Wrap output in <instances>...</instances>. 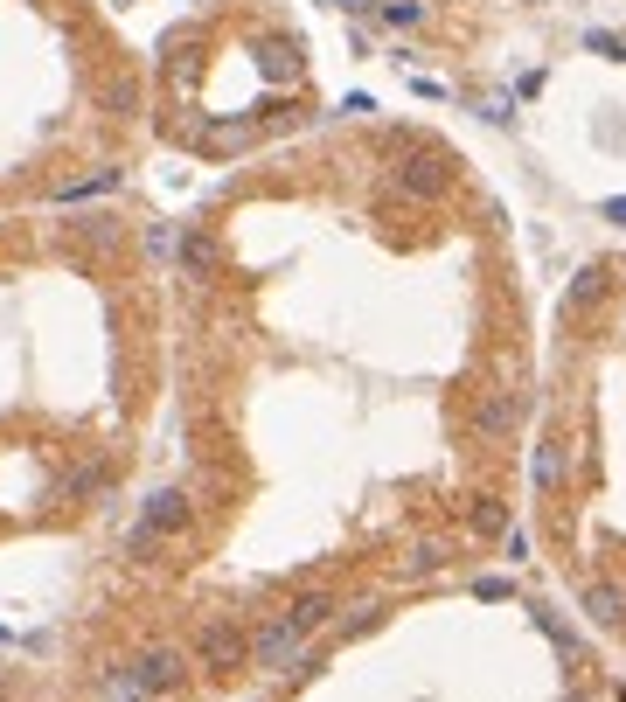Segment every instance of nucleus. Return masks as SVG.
Instances as JSON below:
<instances>
[{
  "label": "nucleus",
  "mask_w": 626,
  "mask_h": 702,
  "mask_svg": "<svg viewBox=\"0 0 626 702\" xmlns=\"http://www.w3.org/2000/svg\"><path fill=\"white\" fill-rule=\"evenodd\" d=\"M473 598H487V605H501V598H508V577H480V584H473Z\"/></svg>",
  "instance_id": "nucleus-18"
},
{
  "label": "nucleus",
  "mask_w": 626,
  "mask_h": 702,
  "mask_svg": "<svg viewBox=\"0 0 626 702\" xmlns=\"http://www.w3.org/2000/svg\"><path fill=\"white\" fill-rule=\"evenodd\" d=\"M181 675H188V654H181V647H147L140 661L112 668V675H105V689H112V702H147V696L181 689Z\"/></svg>",
  "instance_id": "nucleus-1"
},
{
  "label": "nucleus",
  "mask_w": 626,
  "mask_h": 702,
  "mask_svg": "<svg viewBox=\"0 0 626 702\" xmlns=\"http://www.w3.org/2000/svg\"><path fill=\"white\" fill-rule=\"evenodd\" d=\"M140 529H154L160 543L181 536V529H188V494H181V487H154L147 508H140Z\"/></svg>",
  "instance_id": "nucleus-5"
},
{
  "label": "nucleus",
  "mask_w": 626,
  "mask_h": 702,
  "mask_svg": "<svg viewBox=\"0 0 626 702\" xmlns=\"http://www.w3.org/2000/svg\"><path fill=\"white\" fill-rule=\"evenodd\" d=\"M599 292H606V265H578V279L564 292V306H599Z\"/></svg>",
  "instance_id": "nucleus-11"
},
{
  "label": "nucleus",
  "mask_w": 626,
  "mask_h": 702,
  "mask_svg": "<svg viewBox=\"0 0 626 702\" xmlns=\"http://www.w3.org/2000/svg\"><path fill=\"white\" fill-rule=\"evenodd\" d=\"M300 654H307V640H300V633H293L286 619H272L265 633H251V661H258L265 675H286V668H293Z\"/></svg>",
  "instance_id": "nucleus-4"
},
{
  "label": "nucleus",
  "mask_w": 626,
  "mask_h": 702,
  "mask_svg": "<svg viewBox=\"0 0 626 702\" xmlns=\"http://www.w3.org/2000/svg\"><path fill=\"white\" fill-rule=\"evenodd\" d=\"M265 77H293V49L286 42H265Z\"/></svg>",
  "instance_id": "nucleus-15"
},
{
  "label": "nucleus",
  "mask_w": 626,
  "mask_h": 702,
  "mask_svg": "<svg viewBox=\"0 0 626 702\" xmlns=\"http://www.w3.org/2000/svg\"><path fill=\"white\" fill-rule=\"evenodd\" d=\"M439 563H446V550H439V543H425V550H418V557H411V570H418V577H425V570H439Z\"/></svg>",
  "instance_id": "nucleus-20"
},
{
  "label": "nucleus",
  "mask_w": 626,
  "mask_h": 702,
  "mask_svg": "<svg viewBox=\"0 0 626 702\" xmlns=\"http://www.w3.org/2000/svg\"><path fill=\"white\" fill-rule=\"evenodd\" d=\"M154 550H160L154 529H133V536H126V557H133V563H154Z\"/></svg>",
  "instance_id": "nucleus-14"
},
{
  "label": "nucleus",
  "mask_w": 626,
  "mask_h": 702,
  "mask_svg": "<svg viewBox=\"0 0 626 702\" xmlns=\"http://www.w3.org/2000/svg\"><path fill=\"white\" fill-rule=\"evenodd\" d=\"M585 612H592L599 626H620L626 619V591L620 584H592V591H585Z\"/></svg>",
  "instance_id": "nucleus-10"
},
{
  "label": "nucleus",
  "mask_w": 626,
  "mask_h": 702,
  "mask_svg": "<svg viewBox=\"0 0 626 702\" xmlns=\"http://www.w3.org/2000/svg\"><path fill=\"white\" fill-rule=\"evenodd\" d=\"M383 21H390V28H411V21H418V7H411V0H390V7H383Z\"/></svg>",
  "instance_id": "nucleus-16"
},
{
  "label": "nucleus",
  "mask_w": 626,
  "mask_h": 702,
  "mask_svg": "<svg viewBox=\"0 0 626 702\" xmlns=\"http://www.w3.org/2000/svg\"><path fill=\"white\" fill-rule=\"evenodd\" d=\"M585 42H592V49H599V56H620V49H626V35H606V28H592V35H585Z\"/></svg>",
  "instance_id": "nucleus-19"
},
{
  "label": "nucleus",
  "mask_w": 626,
  "mask_h": 702,
  "mask_svg": "<svg viewBox=\"0 0 626 702\" xmlns=\"http://www.w3.org/2000/svg\"><path fill=\"white\" fill-rule=\"evenodd\" d=\"M564 473H571L564 445H557V438H543V445H536V487H543V494H557V487H564Z\"/></svg>",
  "instance_id": "nucleus-9"
},
{
  "label": "nucleus",
  "mask_w": 626,
  "mask_h": 702,
  "mask_svg": "<svg viewBox=\"0 0 626 702\" xmlns=\"http://www.w3.org/2000/svg\"><path fill=\"white\" fill-rule=\"evenodd\" d=\"M195 661H202V668H216V675H230V668H244V661H251V633H244L237 619H209V626L195 633Z\"/></svg>",
  "instance_id": "nucleus-3"
},
{
  "label": "nucleus",
  "mask_w": 626,
  "mask_h": 702,
  "mask_svg": "<svg viewBox=\"0 0 626 702\" xmlns=\"http://www.w3.org/2000/svg\"><path fill=\"white\" fill-rule=\"evenodd\" d=\"M174 258H181L188 279H216V244H209L202 230H181V237H174Z\"/></svg>",
  "instance_id": "nucleus-8"
},
{
  "label": "nucleus",
  "mask_w": 626,
  "mask_h": 702,
  "mask_svg": "<svg viewBox=\"0 0 626 702\" xmlns=\"http://www.w3.org/2000/svg\"><path fill=\"white\" fill-rule=\"evenodd\" d=\"M620 702H626V682H620Z\"/></svg>",
  "instance_id": "nucleus-23"
},
{
  "label": "nucleus",
  "mask_w": 626,
  "mask_h": 702,
  "mask_svg": "<svg viewBox=\"0 0 626 702\" xmlns=\"http://www.w3.org/2000/svg\"><path fill=\"white\" fill-rule=\"evenodd\" d=\"M515 418H522V397H515V390H487V404L473 411V431H480V438H501Z\"/></svg>",
  "instance_id": "nucleus-6"
},
{
  "label": "nucleus",
  "mask_w": 626,
  "mask_h": 702,
  "mask_svg": "<svg viewBox=\"0 0 626 702\" xmlns=\"http://www.w3.org/2000/svg\"><path fill=\"white\" fill-rule=\"evenodd\" d=\"M341 7H348V14H369V7H376V0H341Z\"/></svg>",
  "instance_id": "nucleus-22"
},
{
  "label": "nucleus",
  "mask_w": 626,
  "mask_h": 702,
  "mask_svg": "<svg viewBox=\"0 0 626 702\" xmlns=\"http://www.w3.org/2000/svg\"><path fill=\"white\" fill-rule=\"evenodd\" d=\"M606 223H626V195H613V202H606Z\"/></svg>",
  "instance_id": "nucleus-21"
},
{
  "label": "nucleus",
  "mask_w": 626,
  "mask_h": 702,
  "mask_svg": "<svg viewBox=\"0 0 626 702\" xmlns=\"http://www.w3.org/2000/svg\"><path fill=\"white\" fill-rule=\"evenodd\" d=\"M453 153L446 146H411L404 160H397V188L411 195V202H439V195H453Z\"/></svg>",
  "instance_id": "nucleus-2"
},
{
  "label": "nucleus",
  "mask_w": 626,
  "mask_h": 702,
  "mask_svg": "<svg viewBox=\"0 0 626 702\" xmlns=\"http://www.w3.org/2000/svg\"><path fill=\"white\" fill-rule=\"evenodd\" d=\"M327 619H334V591H300V598L286 605V626H293L300 640H307V633H320Z\"/></svg>",
  "instance_id": "nucleus-7"
},
{
  "label": "nucleus",
  "mask_w": 626,
  "mask_h": 702,
  "mask_svg": "<svg viewBox=\"0 0 626 702\" xmlns=\"http://www.w3.org/2000/svg\"><path fill=\"white\" fill-rule=\"evenodd\" d=\"M112 181H119V167H98L91 181H70V188H63V202H84V195H105Z\"/></svg>",
  "instance_id": "nucleus-12"
},
{
  "label": "nucleus",
  "mask_w": 626,
  "mask_h": 702,
  "mask_svg": "<svg viewBox=\"0 0 626 702\" xmlns=\"http://www.w3.org/2000/svg\"><path fill=\"white\" fill-rule=\"evenodd\" d=\"M473 529H480V536H508V508H501V501H480V508H473Z\"/></svg>",
  "instance_id": "nucleus-13"
},
{
  "label": "nucleus",
  "mask_w": 626,
  "mask_h": 702,
  "mask_svg": "<svg viewBox=\"0 0 626 702\" xmlns=\"http://www.w3.org/2000/svg\"><path fill=\"white\" fill-rule=\"evenodd\" d=\"M98 487H105V466H84V473L70 480V494H98Z\"/></svg>",
  "instance_id": "nucleus-17"
}]
</instances>
